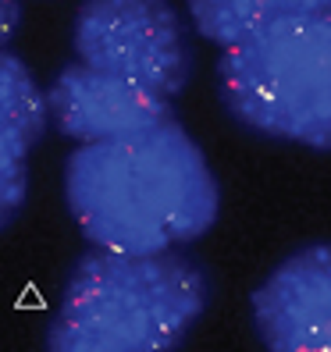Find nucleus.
Here are the masks:
<instances>
[{"label":"nucleus","instance_id":"nucleus-1","mask_svg":"<svg viewBox=\"0 0 331 352\" xmlns=\"http://www.w3.org/2000/svg\"><path fill=\"white\" fill-rule=\"evenodd\" d=\"M68 206L111 253H171L203 239L221 214V185L200 142L175 121L86 142L68 160Z\"/></svg>","mask_w":331,"mask_h":352},{"label":"nucleus","instance_id":"nucleus-2","mask_svg":"<svg viewBox=\"0 0 331 352\" xmlns=\"http://www.w3.org/2000/svg\"><path fill=\"white\" fill-rule=\"evenodd\" d=\"M217 96L235 125L260 139L331 150V11L224 47Z\"/></svg>","mask_w":331,"mask_h":352},{"label":"nucleus","instance_id":"nucleus-3","mask_svg":"<svg viewBox=\"0 0 331 352\" xmlns=\"http://www.w3.org/2000/svg\"><path fill=\"white\" fill-rule=\"evenodd\" d=\"M211 296V274L189 256L107 250L75 267L61 324L111 352H175Z\"/></svg>","mask_w":331,"mask_h":352},{"label":"nucleus","instance_id":"nucleus-4","mask_svg":"<svg viewBox=\"0 0 331 352\" xmlns=\"http://www.w3.org/2000/svg\"><path fill=\"white\" fill-rule=\"evenodd\" d=\"M75 50L86 68L175 100L193 78V47L171 0H86L75 18Z\"/></svg>","mask_w":331,"mask_h":352},{"label":"nucleus","instance_id":"nucleus-5","mask_svg":"<svg viewBox=\"0 0 331 352\" xmlns=\"http://www.w3.org/2000/svg\"><path fill=\"white\" fill-rule=\"evenodd\" d=\"M250 306L267 352H331V242L288 253Z\"/></svg>","mask_w":331,"mask_h":352},{"label":"nucleus","instance_id":"nucleus-6","mask_svg":"<svg viewBox=\"0 0 331 352\" xmlns=\"http://www.w3.org/2000/svg\"><path fill=\"white\" fill-rule=\"evenodd\" d=\"M50 111L65 135L82 142H100V139L132 135L168 121L171 103L132 86L125 78L78 65L61 72V78L54 82Z\"/></svg>","mask_w":331,"mask_h":352},{"label":"nucleus","instance_id":"nucleus-7","mask_svg":"<svg viewBox=\"0 0 331 352\" xmlns=\"http://www.w3.org/2000/svg\"><path fill=\"white\" fill-rule=\"evenodd\" d=\"M189 18L203 39L232 47L239 39L278 22L331 11V0H185Z\"/></svg>","mask_w":331,"mask_h":352},{"label":"nucleus","instance_id":"nucleus-8","mask_svg":"<svg viewBox=\"0 0 331 352\" xmlns=\"http://www.w3.org/2000/svg\"><path fill=\"white\" fill-rule=\"evenodd\" d=\"M43 121H47V103L39 96L29 68L18 57L0 54V129L32 146L43 132Z\"/></svg>","mask_w":331,"mask_h":352},{"label":"nucleus","instance_id":"nucleus-9","mask_svg":"<svg viewBox=\"0 0 331 352\" xmlns=\"http://www.w3.org/2000/svg\"><path fill=\"white\" fill-rule=\"evenodd\" d=\"M25 142L0 129V228H4L25 199Z\"/></svg>","mask_w":331,"mask_h":352},{"label":"nucleus","instance_id":"nucleus-10","mask_svg":"<svg viewBox=\"0 0 331 352\" xmlns=\"http://www.w3.org/2000/svg\"><path fill=\"white\" fill-rule=\"evenodd\" d=\"M50 352H111V349H103V345L89 342L86 335L72 331L68 324H57L54 335H50Z\"/></svg>","mask_w":331,"mask_h":352},{"label":"nucleus","instance_id":"nucleus-11","mask_svg":"<svg viewBox=\"0 0 331 352\" xmlns=\"http://www.w3.org/2000/svg\"><path fill=\"white\" fill-rule=\"evenodd\" d=\"M14 25H18V4L14 0H0V43L14 32Z\"/></svg>","mask_w":331,"mask_h":352}]
</instances>
